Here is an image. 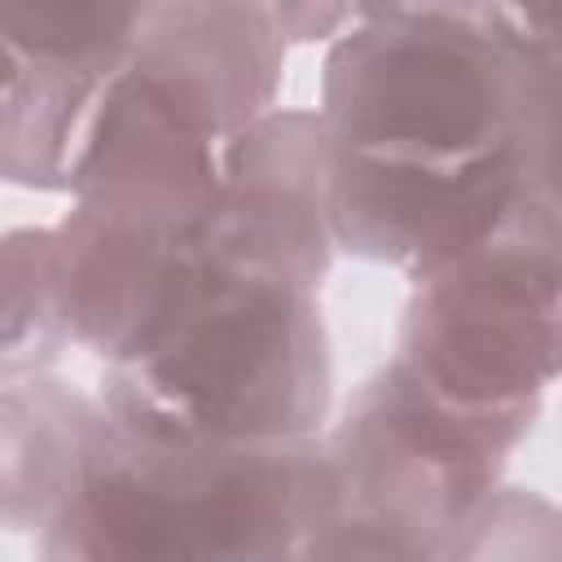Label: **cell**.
<instances>
[{
    "label": "cell",
    "instance_id": "6da1fadb",
    "mask_svg": "<svg viewBox=\"0 0 562 562\" xmlns=\"http://www.w3.org/2000/svg\"><path fill=\"white\" fill-rule=\"evenodd\" d=\"M514 57L474 31H400L347 48L334 114L356 167L413 176L514 171Z\"/></svg>",
    "mask_w": 562,
    "mask_h": 562
},
{
    "label": "cell",
    "instance_id": "7a4b0ae2",
    "mask_svg": "<svg viewBox=\"0 0 562 562\" xmlns=\"http://www.w3.org/2000/svg\"><path fill=\"white\" fill-rule=\"evenodd\" d=\"M145 426L206 435H277L312 408L307 303L285 281H215L149 351Z\"/></svg>",
    "mask_w": 562,
    "mask_h": 562
},
{
    "label": "cell",
    "instance_id": "3957f363",
    "mask_svg": "<svg viewBox=\"0 0 562 562\" xmlns=\"http://www.w3.org/2000/svg\"><path fill=\"white\" fill-rule=\"evenodd\" d=\"M553 237H531L474 250V263L439 290L422 321L417 347V413L443 422L509 417L553 373Z\"/></svg>",
    "mask_w": 562,
    "mask_h": 562
},
{
    "label": "cell",
    "instance_id": "277c9868",
    "mask_svg": "<svg viewBox=\"0 0 562 562\" xmlns=\"http://www.w3.org/2000/svg\"><path fill=\"white\" fill-rule=\"evenodd\" d=\"M48 18H53L57 31H70L75 26V13H48ZM70 48L83 53V48H92V40H57V53H70Z\"/></svg>",
    "mask_w": 562,
    "mask_h": 562
}]
</instances>
